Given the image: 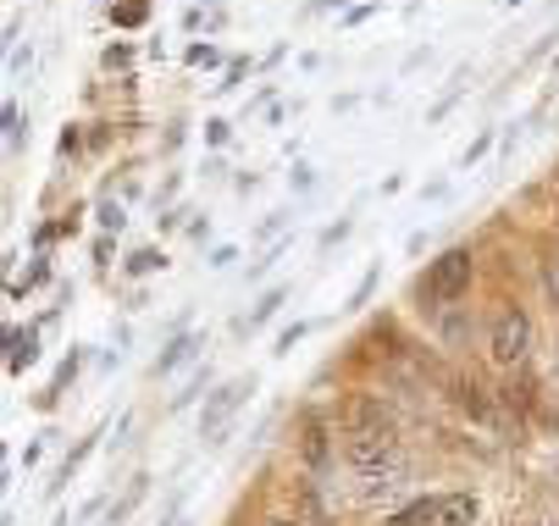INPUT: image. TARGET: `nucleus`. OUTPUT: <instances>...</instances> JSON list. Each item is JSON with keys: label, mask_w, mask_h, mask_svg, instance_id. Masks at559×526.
<instances>
[{"label": "nucleus", "mask_w": 559, "mask_h": 526, "mask_svg": "<svg viewBox=\"0 0 559 526\" xmlns=\"http://www.w3.org/2000/svg\"><path fill=\"white\" fill-rule=\"evenodd\" d=\"M471 272H476L471 250H443L427 266V277H421V299H427V306H449V299H460L471 288Z\"/></svg>", "instance_id": "obj_1"}, {"label": "nucleus", "mask_w": 559, "mask_h": 526, "mask_svg": "<svg viewBox=\"0 0 559 526\" xmlns=\"http://www.w3.org/2000/svg\"><path fill=\"white\" fill-rule=\"evenodd\" d=\"M344 455L355 471H388V466H405V455H399V438L388 427H371V432H349Z\"/></svg>", "instance_id": "obj_2"}, {"label": "nucleus", "mask_w": 559, "mask_h": 526, "mask_svg": "<svg viewBox=\"0 0 559 526\" xmlns=\"http://www.w3.org/2000/svg\"><path fill=\"white\" fill-rule=\"evenodd\" d=\"M526 349H532V322H526V311H504V316L493 322L488 355H493L499 366H521V360H526Z\"/></svg>", "instance_id": "obj_3"}, {"label": "nucleus", "mask_w": 559, "mask_h": 526, "mask_svg": "<svg viewBox=\"0 0 559 526\" xmlns=\"http://www.w3.org/2000/svg\"><path fill=\"white\" fill-rule=\"evenodd\" d=\"M245 394H250V383H227V388H222V394H216V399L205 405V416H200V432H205L211 443L222 438V427H227V416H233L238 405H245Z\"/></svg>", "instance_id": "obj_4"}, {"label": "nucleus", "mask_w": 559, "mask_h": 526, "mask_svg": "<svg viewBox=\"0 0 559 526\" xmlns=\"http://www.w3.org/2000/svg\"><path fill=\"white\" fill-rule=\"evenodd\" d=\"M299 455H305V466H310V471H328V455H333V449H328V427H322V421H305Z\"/></svg>", "instance_id": "obj_5"}, {"label": "nucleus", "mask_w": 559, "mask_h": 526, "mask_svg": "<svg viewBox=\"0 0 559 526\" xmlns=\"http://www.w3.org/2000/svg\"><path fill=\"white\" fill-rule=\"evenodd\" d=\"M344 427H349V432H371V427H388V421H382V405H377V399L355 394V399L344 405Z\"/></svg>", "instance_id": "obj_6"}, {"label": "nucleus", "mask_w": 559, "mask_h": 526, "mask_svg": "<svg viewBox=\"0 0 559 526\" xmlns=\"http://www.w3.org/2000/svg\"><path fill=\"white\" fill-rule=\"evenodd\" d=\"M438 526H476V499H471V493L438 499Z\"/></svg>", "instance_id": "obj_7"}, {"label": "nucleus", "mask_w": 559, "mask_h": 526, "mask_svg": "<svg viewBox=\"0 0 559 526\" xmlns=\"http://www.w3.org/2000/svg\"><path fill=\"white\" fill-rule=\"evenodd\" d=\"M405 482V466H388V471H360V499H382Z\"/></svg>", "instance_id": "obj_8"}, {"label": "nucleus", "mask_w": 559, "mask_h": 526, "mask_svg": "<svg viewBox=\"0 0 559 526\" xmlns=\"http://www.w3.org/2000/svg\"><path fill=\"white\" fill-rule=\"evenodd\" d=\"M388 526H438V499H416V504H405Z\"/></svg>", "instance_id": "obj_9"}, {"label": "nucleus", "mask_w": 559, "mask_h": 526, "mask_svg": "<svg viewBox=\"0 0 559 526\" xmlns=\"http://www.w3.org/2000/svg\"><path fill=\"white\" fill-rule=\"evenodd\" d=\"M189 355H194V338H178V344H173V349L162 355V366H155V371H162V378H167V371H178V366H183Z\"/></svg>", "instance_id": "obj_10"}, {"label": "nucleus", "mask_w": 559, "mask_h": 526, "mask_svg": "<svg viewBox=\"0 0 559 526\" xmlns=\"http://www.w3.org/2000/svg\"><path fill=\"white\" fill-rule=\"evenodd\" d=\"M34 355H39V349H34V333H12V371H23Z\"/></svg>", "instance_id": "obj_11"}, {"label": "nucleus", "mask_w": 559, "mask_h": 526, "mask_svg": "<svg viewBox=\"0 0 559 526\" xmlns=\"http://www.w3.org/2000/svg\"><path fill=\"white\" fill-rule=\"evenodd\" d=\"M543 288H548V299H554V311H559V261H548V266H543Z\"/></svg>", "instance_id": "obj_12"}, {"label": "nucleus", "mask_w": 559, "mask_h": 526, "mask_svg": "<svg viewBox=\"0 0 559 526\" xmlns=\"http://www.w3.org/2000/svg\"><path fill=\"white\" fill-rule=\"evenodd\" d=\"M277 306H283V294H266V299H261V306H255V316H250V322H266V316H272Z\"/></svg>", "instance_id": "obj_13"}, {"label": "nucleus", "mask_w": 559, "mask_h": 526, "mask_svg": "<svg viewBox=\"0 0 559 526\" xmlns=\"http://www.w3.org/2000/svg\"><path fill=\"white\" fill-rule=\"evenodd\" d=\"M266 526H294V521H266Z\"/></svg>", "instance_id": "obj_14"}]
</instances>
